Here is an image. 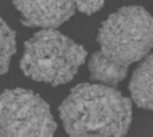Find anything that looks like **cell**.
Here are the masks:
<instances>
[{"label":"cell","instance_id":"cell-1","mask_svg":"<svg viewBox=\"0 0 153 137\" xmlns=\"http://www.w3.org/2000/svg\"><path fill=\"white\" fill-rule=\"evenodd\" d=\"M99 51L88 62L89 77L108 86L126 78L128 69L153 48V18L143 7H123L112 13L97 34Z\"/></svg>","mask_w":153,"mask_h":137},{"label":"cell","instance_id":"cell-2","mask_svg":"<svg viewBox=\"0 0 153 137\" xmlns=\"http://www.w3.org/2000/svg\"><path fill=\"white\" fill-rule=\"evenodd\" d=\"M59 116L69 137H126L132 102L115 86L80 83L61 102Z\"/></svg>","mask_w":153,"mask_h":137},{"label":"cell","instance_id":"cell-3","mask_svg":"<svg viewBox=\"0 0 153 137\" xmlns=\"http://www.w3.org/2000/svg\"><path fill=\"white\" fill-rule=\"evenodd\" d=\"M86 56L83 46L59 30L42 29L24 43L19 67L33 81L59 86L74 80Z\"/></svg>","mask_w":153,"mask_h":137},{"label":"cell","instance_id":"cell-4","mask_svg":"<svg viewBox=\"0 0 153 137\" xmlns=\"http://www.w3.org/2000/svg\"><path fill=\"white\" fill-rule=\"evenodd\" d=\"M56 127L50 105L30 89L0 94V137H54Z\"/></svg>","mask_w":153,"mask_h":137},{"label":"cell","instance_id":"cell-5","mask_svg":"<svg viewBox=\"0 0 153 137\" xmlns=\"http://www.w3.org/2000/svg\"><path fill=\"white\" fill-rule=\"evenodd\" d=\"M13 5L24 26L40 29H57L75 13L74 0H13Z\"/></svg>","mask_w":153,"mask_h":137},{"label":"cell","instance_id":"cell-6","mask_svg":"<svg viewBox=\"0 0 153 137\" xmlns=\"http://www.w3.org/2000/svg\"><path fill=\"white\" fill-rule=\"evenodd\" d=\"M129 93L137 107L153 110V53L139 61L129 80Z\"/></svg>","mask_w":153,"mask_h":137},{"label":"cell","instance_id":"cell-7","mask_svg":"<svg viewBox=\"0 0 153 137\" xmlns=\"http://www.w3.org/2000/svg\"><path fill=\"white\" fill-rule=\"evenodd\" d=\"M16 53V32L0 18V75L7 73Z\"/></svg>","mask_w":153,"mask_h":137},{"label":"cell","instance_id":"cell-8","mask_svg":"<svg viewBox=\"0 0 153 137\" xmlns=\"http://www.w3.org/2000/svg\"><path fill=\"white\" fill-rule=\"evenodd\" d=\"M75 10H78L83 15H94L104 7L105 0H74Z\"/></svg>","mask_w":153,"mask_h":137}]
</instances>
